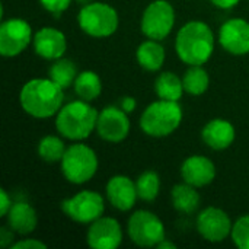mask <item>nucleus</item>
Listing matches in <instances>:
<instances>
[{
	"label": "nucleus",
	"instance_id": "f257e3e1",
	"mask_svg": "<svg viewBox=\"0 0 249 249\" xmlns=\"http://www.w3.org/2000/svg\"><path fill=\"white\" fill-rule=\"evenodd\" d=\"M64 89L48 79H32L26 82L19 93L22 109L34 118H50L57 115L63 107Z\"/></svg>",
	"mask_w": 249,
	"mask_h": 249
},
{
	"label": "nucleus",
	"instance_id": "f03ea898",
	"mask_svg": "<svg viewBox=\"0 0 249 249\" xmlns=\"http://www.w3.org/2000/svg\"><path fill=\"white\" fill-rule=\"evenodd\" d=\"M175 50L181 61L188 66H203L214 50V36L210 26L201 20L185 23L177 35Z\"/></svg>",
	"mask_w": 249,
	"mask_h": 249
},
{
	"label": "nucleus",
	"instance_id": "7ed1b4c3",
	"mask_svg": "<svg viewBox=\"0 0 249 249\" xmlns=\"http://www.w3.org/2000/svg\"><path fill=\"white\" fill-rule=\"evenodd\" d=\"M98 115L99 112L89 105V102L83 99L71 101L57 112L55 128L69 140H85L90 136L93 128H96Z\"/></svg>",
	"mask_w": 249,
	"mask_h": 249
},
{
	"label": "nucleus",
	"instance_id": "20e7f679",
	"mask_svg": "<svg viewBox=\"0 0 249 249\" xmlns=\"http://www.w3.org/2000/svg\"><path fill=\"white\" fill-rule=\"evenodd\" d=\"M182 121V109L177 101L159 99L146 107L140 117V127L150 137H166L172 134Z\"/></svg>",
	"mask_w": 249,
	"mask_h": 249
},
{
	"label": "nucleus",
	"instance_id": "39448f33",
	"mask_svg": "<svg viewBox=\"0 0 249 249\" xmlns=\"http://www.w3.org/2000/svg\"><path fill=\"white\" fill-rule=\"evenodd\" d=\"M77 23L85 34L93 38H107L115 34L120 19L112 6L102 1H90L79 10Z\"/></svg>",
	"mask_w": 249,
	"mask_h": 249
},
{
	"label": "nucleus",
	"instance_id": "423d86ee",
	"mask_svg": "<svg viewBox=\"0 0 249 249\" xmlns=\"http://www.w3.org/2000/svg\"><path fill=\"white\" fill-rule=\"evenodd\" d=\"M60 162L64 178L76 185L90 181L95 177L99 165L96 153L89 146L82 143L70 144Z\"/></svg>",
	"mask_w": 249,
	"mask_h": 249
},
{
	"label": "nucleus",
	"instance_id": "0eeeda50",
	"mask_svg": "<svg viewBox=\"0 0 249 249\" xmlns=\"http://www.w3.org/2000/svg\"><path fill=\"white\" fill-rule=\"evenodd\" d=\"M127 232L133 244L142 248L158 247L163 239H166L162 220L155 213L147 210H137L130 216Z\"/></svg>",
	"mask_w": 249,
	"mask_h": 249
},
{
	"label": "nucleus",
	"instance_id": "6e6552de",
	"mask_svg": "<svg viewBox=\"0 0 249 249\" xmlns=\"http://www.w3.org/2000/svg\"><path fill=\"white\" fill-rule=\"evenodd\" d=\"M175 25V10L166 0H155L149 3L142 16V32L149 39H165Z\"/></svg>",
	"mask_w": 249,
	"mask_h": 249
},
{
	"label": "nucleus",
	"instance_id": "1a4fd4ad",
	"mask_svg": "<svg viewBox=\"0 0 249 249\" xmlns=\"http://www.w3.org/2000/svg\"><path fill=\"white\" fill-rule=\"evenodd\" d=\"M61 210L73 222L90 225L104 214L105 201L99 193L85 190L71 198H66L61 203Z\"/></svg>",
	"mask_w": 249,
	"mask_h": 249
},
{
	"label": "nucleus",
	"instance_id": "9d476101",
	"mask_svg": "<svg viewBox=\"0 0 249 249\" xmlns=\"http://www.w3.org/2000/svg\"><path fill=\"white\" fill-rule=\"evenodd\" d=\"M34 39L29 23L19 18L3 20L0 25V54L3 57L19 55Z\"/></svg>",
	"mask_w": 249,
	"mask_h": 249
},
{
	"label": "nucleus",
	"instance_id": "9b49d317",
	"mask_svg": "<svg viewBox=\"0 0 249 249\" xmlns=\"http://www.w3.org/2000/svg\"><path fill=\"white\" fill-rule=\"evenodd\" d=\"M232 220L226 212L217 207L204 209L197 217V231L207 242H223L232 233Z\"/></svg>",
	"mask_w": 249,
	"mask_h": 249
},
{
	"label": "nucleus",
	"instance_id": "f8f14e48",
	"mask_svg": "<svg viewBox=\"0 0 249 249\" xmlns=\"http://www.w3.org/2000/svg\"><path fill=\"white\" fill-rule=\"evenodd\" d=\"M96 131L99 137L109 143H120L130 133V120L120 107H107L98 115Z\"/></svg>",
	"mask_w": 249,
	"mask_h": 249
},
{
	"label": "nucleus",
	"instance_id": "ddd939ff",
	"mask_svg": "<svg viewBox=\"0 0 249 249\" xmlns=\"http://www.w3.org/2000/svg\"><path fill=\"white\" fill-rule=\"evenodd\" d=\"M86 242L93 249H115L123 242V231L120 223L112 217L101 216L90 223Z\"/></svg>",
	"mask_w": 249,
	"mask_h": 249
},
{
	"label": "nucleus",
	"instance_id": "4468645a",
	"mask_svg": "<svg viewBox=\"0 0 249 249\" xmlns=\"http://www.w3.org/2000/svg\"><path fill=\"white\" fill-rule=\"evenodd\" d=\"M220 45L233 55H245L249 53V22L245 19H229L219 31Z\"/></svg>",
	"mask_w": 249,
	"mask_h": 249
},
{
	"label": "nucleus",
	"instance_id": "2eb2a0df",
	"mask_svg": "<svg viewBox=\"0 0 249 249\" xmlns=\"http://www.w3.org/2000/svg\"><path fill=\"white\" fill-rule=\"evenodd\" d=\"M32 44L35 53L45 60H58L67 50L66 35L51 26L38 29L34 35Z\"/></svg>",
	"mask_w": 249,
	"mask_h": 249
},
{
	"label": "nucleus",
	"instance_id": "dca6fc26",
	"mask_svg": "<svg viewBox=\"0 0 249 249\" xmlns=\"http://www.w3.org/2000/svg\"><path fill=\"white\" fill-rule=\"evenodd\" d=\"M181 177H182L184 182H187L196 188H201L214 181L216 166L209 158L200 156V155H193L182 162Z\"/></svg>",
	"mask_w": 249,
	"mask_h": 249
},
{
	"label": "nucleus",
	"instance_id": "f3484780",
	"mask_svg": "<svg viewBox=\"0 0 249 249\" xmlns=\"http://www.w3.org/2000/svg\"><path fill=\"white\" fill-rule=\"evenodd\" d=\"M107 198L111 206L120 212H128L134 207L139 194L136 182L125 175H115L107 184Z\"/></svg>",
	"mask_w": 249,
	"mask_h": 249
},
{
	"label": "nucleus",
	"instance_id": "a211bd4d",
	"mask_svg": "<svg viewBox=\"0 0 249 249\" xmlns=\"http://www.w3.org/2000/svg\"><path fill=\"white\" fill-rule=\"evenodd\" d=\"M235 136L236 133L233 124L222 118L209 121L201 131L203 142L213 150H225L231 147V144L235 142Z\"/></svg>",
	"mask_w": 249,
	"mask_h": 249
},
{
	"label": "nucleus",
	"instance_id": "6ab92c4d",
	"mask_svg": "<svg viewBox=\"0 0 249 249\" xmlns=\"http://www.w3.org/2000/svg\"><path fill=\"white\" fill-rule=\"evenodd\" d=\"M6 217H7V226L15 233L19 235H29L31 232L35 231L38 225V216L35 209L23 201L12 204Z\"/></svg>",
	"mask_w": 249,
	"mask_h": 249
},
{
	"label": "nucleus",
	"instance_id": "aec40b11",
	"mask_svg": "<svg viewBox=\"0 0 249 249\" xmlns=\"http://www.w3.org/2000/svg\"><path fill=\"white\" fill-rule=\"evenodd\" d=\"M165 48L156 39L142 42L136 50V60L147 71H158L165 63Z\"/></svg>",
	"mask_w": 249,
	"mask_h": 249
},
{
	"label": "nucleus",
	"instance_id": "412c9836",
	"mask_svg": "<svg viewBox=\"0 0 249 249\" xmlns=\"http://www.w3.org/2000/svg\"><path fill=\"white\" fill-rule=\"evenodd\" d=\"M172 206L177 212L184 214H193L200 206V194L196 187L190 184H178L171 191Z\"/></svg>",
	"mask_w": 249,
	"mask_h": 249
},
{
	"label": "nucleus",
	"instance_id": "4be33fe9",
	"mask_svg": "<svg viewBox=\"0 0 249 249\" xmlns=\"http://www.w3.org/2000/svg\"><path fill=\"white\" fill-rule=\"evenodd\" d=\"M155 92L159 99L165 101H179L185 92L182 79H179L172 71H163L158 76L155 82Z\"/></svg>",
	"mask_w": 249,
	"mask_h": 249
},
{
	"label": "nucleus",
	"instance_id": "5701e85b",
	"mask_svg": "<svg viewBox=\"0 0 249 249\" xmlns=\"http://www.w3.org/2000/svg\"><path fill=\"white\" fill-rule=\"evenodd\" d=\"M73 86L76 95L86 102L98 99L102 93V82L99 76L92 70H85L79 73Z\"/></svg>",
	"mask_w": 249,
	"mask_h": 249
},
{
	"label": "nucleus",
	"instance_id": "b1692460",
	"mask_svg": "<svg viewBox=\"0 0 249 249\" xmlns=\"http://www.w3.org/2000/svg\"><path fill=\"white\" fill-rule=\"evenodd\" d=\"M50 79L57 83L63 89H69L71 85H74V80L77 77V69L71 60L67 58H58L53 63L50 67Z\"/></svg>",
	"mask_w": 249,
	"mask_h": 249
},
{
	"label": "nucleus",
	"instance_id": "393cba45",
	"mask_svg": "<svg viewBox=\"0 0 249 249\" xmlns=\"http://www.w3.org/2000/svg\"><path fill=\"white\" fill-rule=\"evenodd\" d=\"M182 83L187 93L200 96L209 89L210 77L203 66H190V69L182 76Z\"/></svg>",
	"mask_w": 249,
	"mask_h": 249
},
{
	"label": "nucleus",
	"instance_id": "a878e982",
	"mask_svg": "<svg viewBox=\"0 0 249 249\" xmlns=\"http://www.w3.org/2000/svg\"><path fill=\"white\" fill-rule=\"evenodd\" d=\"M136 188L139 198L143 201H155L160 191V178L155 171H146L139 175L136 181Z\"/></svg>",
	"mask_w": 249,
	"mask_h": 249
},
{
	"label": "nucleus",
	"instance_id": "bb28decb",
	"mask_svg": "<svg viewBox=\"0 0 249 249\" xmlns=\"http://www.w3.org/2000/svg\"><path fill=\"white\" fill-rule=\"evenodd\" d=\"M66 149L64 142L57 136H45L38 144V155L44 162L54 163L63 159Z\"/></svg>",
	"mask_w": 249,
	"mask_h": 249
},
{
	"label": "nucleus",
	"instance_id": "cd10ccee",
	"mask_svg": "<svg viewBox=\"0 0 249 249\" xmlns=\"http://www.w3.org/2000/svg\"><path fill=\"white\" fill-rule=\"evenodd\" d=\"M231 238L238 248L249 249V214L239 217L235 222Z\"/></svg>",
	"mask_w": 249,
	"mask_h": 249
},
{
	"label": "nucleus",
	"instance_id": "c85d7f7f",
	"mask_svg": "<svg viewBox=\"0 0 249 249\" xmlns=\"http://www.w3.org/2000/svg\"><path fill=\"white\" fill-rule=\"evenodd\" d=\"M39 3L47 12H50L55 18H58L64 10L69 9L71 0H39Z\"/></svg>",
	"mask_w": 249,
	"mask_h": 249
},
{
	"label": "nucleus",
	"instance_id": "c756f323",
	"mask_svg": "<svg viewBox=\"0 0 249 249\" xmlns=\"http://www.w3.org/2000/svg\"><path fill=\"white\" fill-rule=\"evenodd\" d=\"M12 249H45L47 245L44 242H39L36 239H22L15 242L12 247Z\"/></svg>",
	"mask_w": 249,
	"mask_h": 249
},
{
	"label": "nucleus",
	"instance_id": "7c9ffc66",
	"mask_svg": "<svg viewBox=\"0 0 249 249\" xmlns=\"http://www.w3.org/2000/svg\"><path fill=\"white\" fill-rule=\"evenodd\" d=\"M13 231L7 226H3L0 229V247L1 248H7V247H12L13 244Z\"/></svg>",
	"mask_w": 249,
	"mask_h": 249
},
{
	"label": "nucleus",
	"instance_id": "2f4dec72",
	"mask_svg": "<svg viewBox=\"0 0 249 249\" xmlns=\"http://www.w3.org/2000/svg\"><path fill=\"white\" fill-rule=\"evenodd\" d=\"M10 207H12L10 197H9V194L6 193V190L1 188V190H0V216L4 217V216L9 213Z\"/></svg>",
	"mask_w": 249,
	"mask_h": 249
},
{
	"label": "nucleus",
	"instance_id": "473e14b6",
	"mask_svg": "<svg viewBox=\"0 0 249 249\" xmlns=\"http://www.w3.org/2000/svg\"><path fill=\"white\" fill-rule=\"evenodd\" d=\"M136 105H137V102H136V99L133 96H123L121 101H120V108L123 111H125L127 114L133 112L136 109Z\"/></svg>",
	"mask_w": 249,
	"mask_h": 249
},
{
	"label": "nucleus",
	"instance_id": "72a5a7b5",
	"mask_svg": "<svg viewBox=\"0 0 249 249\" xmlns=\"http://www.w3.org/2000/svg\"><path fill=\"white\" fill-rule=\"evenodd\" d=\"M210 1L219 9H232L239 3V0H210Z\"/></svg>",
	"mask_w": 249,
	"mask_h": 249
},
{
	"label": "nucleus",
	"instance_id": "f704fd0d",
	"mask_svg": "<svg viewBox=\"0 0 249 249\" xmlns=\"http://www.w3.org/2000/svg\"><path fill=\"white\" fill-rule=\"evenodd\" d=\"M158 248L159 249H175L177 248V245L174 244V242H169V241H166V239H163L159 245H158Z\"/></svg>",
	"mask_w": 249,
	"mask_h": 249
},
{
	"label": "nucleus",
	"instance_id": "c9c22d12",
	"mask_svg": "<svg viewBox=\"0 0 249 249\" xmlns=\"http://www.w3.org/2000/svg\"><path fill=\"white\" fill-rule=\"evenodd\" d=\"M79 1H82L83 4H89V3H90V1H88V0H79Z\"/></svg>",
	"mask_w": 249,
	"mask_h": 249
}]
</instances>
